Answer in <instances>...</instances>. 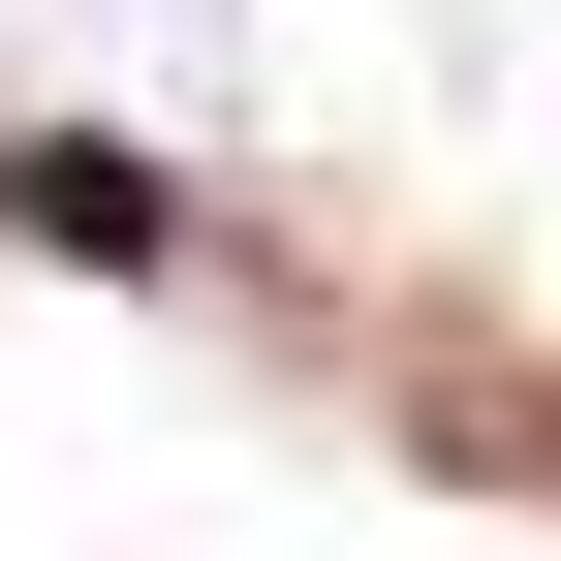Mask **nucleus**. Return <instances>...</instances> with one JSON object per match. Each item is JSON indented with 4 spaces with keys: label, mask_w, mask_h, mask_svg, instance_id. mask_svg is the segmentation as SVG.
Returning a JSON list of instances; mask_svg holds the SVG:
<instances>
[{
    "label": "nucleus",
    "mask_w": 561,
    "mask_h": 561,
    "mask_svg": "<svg viewBox=\"0 0 561 561\" xmlns=\"http://www.w3.org/2000/svg\"><path fill=\"white\" fill-rule=\"evenodd\" d=\"M0 219L94 250V280H157V250H187V219H157V157H0Z\"/></svg>",
    "instance_id": "obj_1"
}]
</instances>
